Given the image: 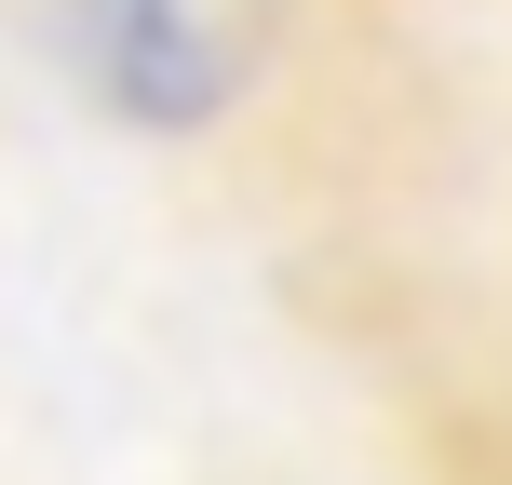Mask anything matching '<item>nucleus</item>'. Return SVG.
Returning a JSON list of instances; mask_svg holds the SVG:
<instances>
[{
	"instance_id": "nucleus-1",
	"label": "nucleus",
	"mask_w": 512,
	"mask_h": 485,
	"mask_svg": "<svg viewBox=\"0 0 512 485\" xmlns=\"http://www.w3.org/2000/svg\"><path fill=\"white\" fill-rule=\"evenodd\" d=\"M283 0H54V68L81 81V108L149 149H189L270 81Z\"/></svg>"
}]
</instances>
